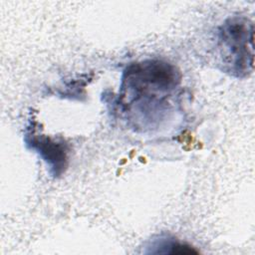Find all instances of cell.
<instances>
[{"mask_svg": "<svg viewBox=\"0 0 255 255\" xmlns=\"http://www.w3.org/2000/svg\"><path fill=\"white\" fill-rule=\"evenodd\" d=\"M253 23L242 16L230 17L218 28L217 47L223 71L237 78L253 72Z\"/></svg>", "mask_w": 255, "mask_h": 255, "instance_id": "7a4b0ae2", "label": "cell"}, {"mask_svg": "<svg viewBox=\"0 0 255 255\" xmlns=\"http://www.w3.org/2000/svg\"><path fill=\"white\" fill-rule=\"evenodd\" d=\"M26 142L43 158L54 176L61 175L68 163L67 149L64 142H58L43 134H27Z\"/></svg>", "mask_w": 255, "mask_h": 255, "instance_id": "3957f363", "label": "cell"}, {"mask_svg": "<svg viewBox=\"0 0 255 255\" xmlns=\"http://www.w3.org/2000/svg\"><path fill=\"white\" fill-rule=\"evenodd\" d=\"M156 247L165 248L162 253H170V254H191L198 253L197 250L192 248V246L187 245L185 243H181L176 240H163L159 242V245Z\"/></svg>", "mask_w": 255, "mask_h": 255, "instance_id": "277c9868", "label": "cell"}, {"mask_svg": "<svg viewBox=\"0 0 255 255\" xmlns=\"http://www.w3.org/2000/svg\"><path fill=\"white\" fill-rule=\"evenodd\" d=\"M181 75L169 63L159 60H147L127 67L122 82V98L144 104L161 101L179 85Z\"/></svg>", "mask_w": 255, "mask_h": 255, "instance_id": "6da1fadb", "label": "cell"}]
</instances>
